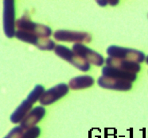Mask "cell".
Wrapping results in <instances>:
<instances>
[{"label":"cell","instance_id":"9","mask_svg":"<svg viewBox=\"0 0 148 138\" xmlns=\"http://www.w3.org/2000/svg\"><path fill=\"white\" fill-rule=\"evenodd\" d=\"M98 84L103 88L119 91H128L132 88L131 82L107 78L105 76H101L98 78Z\"/></svg>","mask_w":148,"mask_h":138},{"label":"cell","instance_id":"19","mask_svg":"<svg viewBox=\"0 0 148 138\" xmlns=\"http://www.w3.org/2000/svg\"><path fill=\"white\" fill-rule=\"evenodd\" d=\"M145 60H146V62H147V64L148 65V56H147V57H146V59H145Z\"/></svg>","mask_w":148,"mask_h":138},{"label":"cell","instance_id":"12","mask_svg":"<svg viewBox=\"0 0 148 138\" xmlns=\"http://www.w3.org/2000/svg\"><path fill=\"white\" fill-rule=\"evenodd\" d=\"M102 74L103 76L107 77V78L129 81L131 82H134L137 79V74L125 72V71L108 66L103 67L102 69Z\"/></svg>","mask_w":148,"mask_h":138},{"label":"cell","instance_id":"13","mask_svg":"<svg viewBox=\"0 0 148 138\" xmlns=\"http://www.w3.org/2000/svg\"><path fill=\"white\" fill-rule=\"evenodd\" d=\"M34 104L35 103L31 99L27 97V98L24 100L20 104V105L14 110V112L11 114L10 121L14 124L21 122L24 119L25 117L28 114V113L33 109L32 107Z\"/></svg>","mask_w":148,"mask_h":138},{"label":"cell","instance_id":"7","mask_svg":"<svg viewBox=\"0 0 148 138\" xmlns=\"http://www.w3.org/2000/svg\"><path fill=\"white\" fill-rule=\"evenodd\" d=\"M53 38L58 41L75 42V43H89L92 40L89 33L67 30H56L53 33Z\"/></svg>","mask_w":148,"mask_h":138},{"label":"cell","instance_id":"2","mask_svg":"<svg viewBox=\"0 0 148 138\" xmlns=\"http://www.w3.org/2000/svg\"><path fill=\"white\" fill-rule=\"evenodd\" d=\"M106 53L109 57L130 61L138 64L142 63L146 59L145 54L140 51L118 46H109L107 49Z\"/></svg>","mask_w":148,"mask_h":138},{"label":"cell","instance_id":"4","mask_svg":"<svg viewBox=\"0 0 148 138\" xmlns=\"http://www.w3.org/2000/svg\"><path fill=\"white\" fill-rule=\"evenodd\" d=\"M57 56L76 67L82 72H88L90 69V65L83 59L79 57L72 50L63 45H57L54 49Z\"/></svg>","mask_w":148,"mask_h":138},{"label":"cell","instance_id":"10","mask_svg":"<svg viewBox=\"0 0 148 138\" xmlns=\"http://www.w3.org/2000/svg\"><path fill=\"white\" fill-rule=\"evenodd\" d=\"M46 109L42 106L35 107L28 113L24 119L20 122V127L26 131L27 130L36 127V124L44 117Z\"/></svg>","mask_w":148,"mask_h":138},{"label":"cell","instance_id":"11","mask_svg":"<svg viewBox=\"0 0 148 138\" xmlns=\"http://www.w3.org/2000/svg\"><path fill=\"white\" fill-rule=\"evenodd\" d=\"M106 66L116 68L125 72L137 74L141 69L140 64L136 62H130V61L122 60V59H114L112 57H108L106 59Z\"/></svg>","mask_w":148,"mask_h":138},{"label":"cell","instance_id":"8","mask_svg":"<svg viewBox=\"0 0 148 138\" xmlns=\"http://www.w3.org/2000/svg\"><path fill=\"white\" fill-rule=\"evenodd\" d=\"M69 92V85L60 83L45 91L39 102L42 106H49L61 99Z\"/></svg>","mask_w":148,"mask_h":138},{"label":"cell","instance_id":"15","mask_svg":"<svg viewBox=\"0 0 148 138\" xmlns=\"http://www.w3.org/2000/svg\"><path fill=\"white\" fill-rule=\"evenodd\" d=\"M40 134V129L38 127H33L30 130H26L20 138H38Z\"/></svg>","mask_w":148,"mask_h":138},{"label":"cell","instance_id":"3","mask_svg":"<svg viewBox=\"0 0 148 138\" xmlns=\"http://www.w3.org/2000/svg\"><path fill=\"white\" fill-rule=\"evenodd\" d=\"M15 4L13 0L3 1V28L9 38L15 36Z\"/></svg>","mask_w":148,"mask_h":138},{"label":"cell","instance_id":"5","mask_svg":"<svg viewBox=\"0 0 148 138\" xmlns=\"http://www.w3.org/2000/svg\"><path fill=\"white\" fill-rule=\"evenodd\" d=\"M15 37L21 41L35 45L43 51H51L55 49L56 46L55 42L51 39L40 38L23 30H17L15 33Z\"/></svg>","mask_w":148,"mask_h":138},{"label":"cell","instance_id":"17","mask_svg":"<svg viewBox=\"0 0 148 138\" xmlns=\"http://www.w3.org/2000/svg\"><path fill=\"white\" fill-rule=\"evenodd\" d=\"M97 3L101 7H106V6L108 4V1H106V0H100V1H97Z\"/></svg>","mask_w":148,"mask_h":138},{"label":"cell","instance_id":"1","mask_svg":"<svg viewBox=\"0 0 148 138\" xmlns=\"http://www.w3.org/2000/svg\"><path fill=\"white\" fill-rule=\"evenodd\" d=\"M16 27L18 30L32 33L43 38H49L52 34L51 29L49 26L33 22L27 14H24L17 20Z\"/></svg>","mask_w":148,"mask_h":138},{"label":"cell","instance_id":"6","mask_svg":"<svg viewBox=\"0 0 148 138\" xmlns=\"http://www.w3.org/2000/svg\"><path fill=\"white\" fill-rule=\"evenodd\" d=\"M72 51L89 64L98 67L102 66L104 64V59L102 55L87 47L82 43H75L72 46Z\"/></svg>","mask_w":148,"mask_h":138},{"label":"cell","instance_id":"18","mask_svg":"<svg viewBox=\"0 0 148 138\" xmlns=\"http://www.w3.org/2000/svg\"><path fill=\"white\" fill-rule=\"evenodd\" d=\"M119 3V1L118 0H110V1H108V4H110L111 6H113V7L116 6Z\"/></svg>","mask_w":148,"mask_h":138},{"label":"cell","instance_id":"14","mask_svg":"<svg viewBox=\"0 0 148 138\" xmlns=\"http://www.w3.org/2000/svg\"><path fill=\"white\" fill-rule=\"evenodd\" d=\"M94 78L90 75H80L72 78L69 82V87L72 90L88 88L94 85Z\"/></svg>","mask_w":148,"mask_h":138},{"label":"cell","instance_id":"16","mask_svg":"<svg viewBox=\"0 0 148 138\" xmlns=\"http://www.w3.org/2000/svg\"><path fill=\"white\" fill-rule=\"evenodd\" d=\"M25 132V131L20 126H17L10 130V133L4 138H20L24 134Z\"/></svg>","mask_w":148,"mask_h":138}]
</instances>
